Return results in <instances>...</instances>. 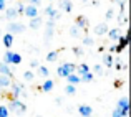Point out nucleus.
<instances>
[{
    "label": "nucleus",
    "instance_id": "obj_23",
    "mask_svg": "<svg viewBox=\"0 0 131 117\" xmlns=\"http://www.w3.org/2000/svg\"><path fill=\"white\" fill-rule=\"evenodd\" d=\"M80 78H81V82H91L95 76H93V73H91V71H88V73H85L83 76H80Z\"/></svg>",
    "mask_w": 131,
    "mask_h": 117
},
{
    "label": "nucleus",
    "instance_id": "obj_13",
    "mask_svg": "<svg viewBox=\"0 0 131 117\" xmlns=\"http://www.w3.org/2000/svg\"><path fill=\"white\" fill-rule=\"evenodd\" d=\"M28 26L32 30H38L40 26H42V17H35V18H30V23H28Z\"/></svg>",
    "mask_w": 131,
    "mask_h": 117
},
{
    "label": "nucleus",
    "instance_id": "obj_18",
    "mask_svg": "<svg viewBox=\"0 0 131 117\" xmlns=\"http://www.w3.org/2000/svg\"><path fill=\"white\" fill-rule=\"evenodd\" d=\"M3 45H5V48H12V45H13V35L5 33V35H3Z\"/></svg>",
    "mask_w": 131,
    "mask_h": 117
},
{
    "label": "nucleus",
    "instance_id": "obj_27",
    "mask_svg": "<svg viewBox=\"0 0 131 117\" xmlns=\"http://www.w3.org/2000/svg\"><path fill=\"white\" fill-rule=\"evenodd\" d=\"M70 35L75 36V38H78V36H80V28H78L77 25H73V26H71V30H70Z\"/></svg>",
    "mask_w": 131,
    "mask_h": 117
},
{
    "label": "nucleus",
    "instance_id": "obj_9",
    "mask_svg": "<svg viewBox=\"0 0 131 117\" xmlns=\"http://www.w3.org/2000/svg\"><path fill=\"white\" fill-rule=\"evenodd\" d=\"M123 33H121V30H119V26L118 28H111V30H108V38L111 40V41H116V40H119V36H121Z\"/></svg>",
    "mask_w": 131,
    "mask_h": 117
},
{
    "label": "nucleus",
    "instance_id": "obj_8",
    "mask_svg": "<svg viewBox=\"0 0 131 117\" xmlns=\"http://www.w3.org/2000/svg\"><path fill=\"white\" fill-rule=\"evenodd\" d=\"M53 87H55L53 79H48V78H47V79L42 82V87H40V89H42L43 92H50V91H53Z\"/></svg>",
    "mask_w": 131,
    "mask_h": 117
},
{
    "label": "nucleus",
    "instance_id": "obj_5",
    "mask_svg": "<svg viewBox=\"0 0 131 117\" xmlns=\"http://www.w3.org/2000/svg\"><path fill=\"white\" fill-rule=\"evenodd\" d=\"M23 15L27 17V18H35V17H38L40 15V12H38V8L37 7H33V5H27L25 7V10H23Z\"/></svg>",
    "mask_w": 131,
    "mask_h": 117
},
{
    "label": "nucleus",
    "instance_id": "obj_37",
    "mask_svg": "<svg viewBox=\"0 0 131 117\" xmlns=\"http://www.w3.org/2000/svg\"><path fill=\"white\" fill-rule=\"evenodd\" d=\"M40 3H42V0H30V5L37 7V8H38V7H40Z\"/></svg>",
    "mask_w": 131,
    "mask_h": 117
},
{
    "label": "nucleus",
    "instance_id": "obj_15",
    "mask_svg": "<svg viewBox=\"0 0 131 117\" xmlns=\"http://www.w3.org/2000/svg\"><path fill=\"white\" fill-rule=\"evenodd\" d=\"M0 76H7V78L12 76V69L8 68V64L0 63Z\"/></svg>",
    "mask_w": 131,
    "mask_h": 117
},
{
    "label": "nucleus",
    "instance_id": "obj_6",
    "mask_svg": "<svg viewBox=\"0 0 131 117\" xmlns=\"http://www.w3.org/2000/svg\"><path fill=\"white\" fill-rule=\"evenodd\" d=\"M78 112H80L81 117H91L93 115V107L88 104H80L78 106Z\"/></svg>",
    "mask_w": 131,
    "mask_h": 117
},
{
    "label": "nucleus",
    "instance_id": "obj_33",
    "mask_svg": "<svg viewBox=\"0 0 131 117\" xmlns=\"http://www.w3.org/2000/svg\"><path fill=\"white\" fill-rule=\"evenodd\" d=\"M15 8H17V15H23V10H25V5H23L22 2H20L18 5L15 7Z\"/></svg>",
    "mask_w": 131,
    "mask_h": 117
},
{
    "label": "nucleus",
    "instance_id": "obj_16",
    "mask_svg": "<svg viewBox=\"0 0 131 117\" xmlns=\"http://www.w3.org/2000/svg\"><path fill=\"white\" fill-rule=\"evenodd\" d=\"M88 71H90V66H88L86 63H81L80 66H77V69H75V73H77L78 76H83V74H85V73H88Z\"/></svg>",
    "mask_w": 131,
    "mask_h": 117
},
{
    "label": "nucleus",
    "instance_id": "obj_38",
    "mask_svg": "<svg viewBox=\"0 0 131 117\" xmlns=\"http://www.w3.org/2000/svg\"><path fill=\"white\" fill-rule=\"evenodd\" d=\"M113 17H115V13H113V10H111V8H110V10H108V12H106V20H111V18H113Z\"/></svg>",
    "mask_w": 131,
    "mask_h": 117
},
{
    "label": "nucleus",
    "instance_id": "obj_10",
    "mask_svg": "<svg viewBox=\"0 0 131 117\" xmlns=\"http://www.w3.org/2000/svg\"><path fill=\"white\" fill-rule=\"evenodd\" d=\"M95 35L96 36H103V35H106L108 33V26H106V23H100V25H96L95 26Z\"/></svg>",
    "mask_w": 131,
    "mask_h": 117
},
{
    "label": "nucleus",
    "instance_id": "obj_26",
    "mask_svg": "<svg viewBox=\"0 0 131 117\" xmlns=\"http://www.w3.org/2000/svg\"><path fill=\"white\" fill-rule=\"evenodd\" d=\"M65 92H67L68 96H73L75 92H77V87H75L73 84H67V87H65Z\"/></svg>",
    "mask_w": 131,
    "mask_h": 117
},
{
    "label": "nucleus",
    "instance_id": "obj_21",
    "mask_svg": "<svg viewBox=\"0 0 131 117\" xmlns=\"http://www.w3.org/2000/svg\"><path fill=\"white\" fill-rule=\"evenodd\" d=\"M10 84H12V79H10V78L0 76V89H2V87H8Z\"/></svg>",
    "mask_w": 131,
    "mask_h": 117
},
{
    "label": "nucleus",
    "instance_id": "obj_40",
    "mask_svg": "<svg viewBox=\"0 0 131 117\" xmlns=\"http://www.w3.org/2000/svg\"><path fill=\"white\" fill-rule=\"evenodd\" d=\"M30 66H32V68H38V66H40V63H38L37 60H33L32 63H30Z\"/></svg>",
    "mask_w": 131,
    "mask_h": 117
},
{
    "label": "nucleus",
    "instance_id": "obj_7",
    "mask_svg": "<svg viewBox=\"0 0 131 117\" xmlns=\"http://www.w3.org/2000/svg\"><path fill=\"white\" fill-rule=\"evenodd\" d=\"M116 109H121L123 112H126L128 114L129 112V102H128V97H121L118 101V104H116Z\"/></svg>",
    "mask_w": 131,
    "mask_h": 117
},
{
    "label": "nucleus",
    "instance_id": "obj_24",
    "mask_svg": "<svg viewBox=\"0 0 131 117\" xmlns=\"http://www.w3.org/2000/svg\"><path fill=\"white\" fill-rule=\"evenodd\" d=\"M57 58H58V51H50V53L47 54V61H50V63L57 61Z\"/></svg>",
    "mask_w": 131,
    "mask_h": 117
},
{
    "label": "nucleus",
    "instance_id": "obj_30",
    "mask_svg": "<svg viewBox=\"0 0 131 117\" xmlns=\"http://www.w3.org/2000/svg\"><path fill=\"white\" fill-rule=\"evenodd\" d=\"M10 56H12V51H5V54H3V64H10Z\"/></svg>",
    "mask_w": 131,
    "mask_h": 117
},
{
    "label": "nucleus",
    "instance_id": "obj_31",
    "mask_svg": "<svg viewBox=\"0 0 131 117\" xmlns=\"http://www.w3.org/2000/svg\"><path fill=\"white\" fill-rule=\"evenodd\" d=\"M38 73L42 74L43 78H48V74H50L48 73V68H45V66H38Z\"/></svg>",
    "mask_w": 131,
    "mask_h": 117
},
{
    "label": "nucleus",
    "instance_id": "obj_28",
    "mask_svg": "<svg viewBox=\"0 0 131 117\" xmlns=\"http://www.w3.org/2000/svg\"><path fill=\"white\" fill-rule=\"evenodd\" d=\"M126 115H128V114H126V112H123L121 109H115L111 117H126Z\"/></svg>",
    "mask_w": 131,
    "mask_h": 117
},
{
    "label": "nucleus",
    "instance_id": "obj_41",
    "mask_svg": "<svg viewBox=\"0 0 131 117\" xmlns=\"http://www.w3.org/2000/svg\"><path fill=\"white\" fill-rule=\"evenodd\" d=\"M116 2H118V3H119V2H128V0H116Z\"/></svg>",
    "mask_w": 131,
    "mask_h": 117
},
{
    "label": "nucleus",
    "instance_id": "obj_19",
    "mask_svg": "<svg viewBox=\"0 0 131 117\" xmlns=\"http://www.w3.org/2000/svg\"><path fill=\"white\" fill-rule=\"evenodd\" d=\"M7 10V13H5V17L8 20H13V18H17V8L15 7H10V8H5Z\"/></svg>",
    "mask_w": 131,
    "mask_h": 117
},
{
    "label": "nucleus",
    "instance_id": "obj_11",
    "mask_svg": "<svg viewBox=\"0 0 131 117\" xmlns=\"http://www.w3.org/2000/svg\"><path fill=\"white\" fill-rule=\"evenodd\" d=\"M10 87H12V99H18V96L22 94V84L13 82V84H10Z\"/></svg>",
    "mask_w": 131,
    "mask_h": 117
},
{
    "label": "nucleus",
    "instance_id": "obj_17",
    "mask_svg": "<svg viewBox=\"0 0 131 117\" xmlns=\"http://www.w3.org/2000/svg\"><path fill=\"white\" fill-rule=\"evenodd\" d=\"M45 13L50 17V20H55V18H58V17H60V15H58V12L53 8V7H47V8H45Z\"/></svg>",
    "mask_w": 131,
    "mask_h": 117
},
{
    "label": "nucleus",
    "instance_id": "obj_35",
    "mask_svg": "<svg viewBox=\"0 0 131 117\" xmlns=\"http://www.w3.org/2000/svg\"><path fill=\"white\" fill-rule=\"evenodd\" d=\"M73 54H75V56H81V54H83V50L78 48V46H75L73 48Z\"/></svg>",
    "mask_w": 131,
    "mask_h": 117
},
{
    "label": "nucleus",
    "instance_id": "obj_25",
    "mask_svg": "<svg viewBox=\"0 0 131 117\" xmlns=\"http://www.w3.org/2000/svg\"><path fill=\"white\" fill-rule=\"evenodd\" d=\"M61 7L65 8V12H67V13L71 12V2H70V0H61Z\"/></svg>",
    "mask_w": 131,
    "mask_h": 117
},
{
    "label": "nucleus",
    "instance_id": "obj_39",
    "mask_svg": "<svg viewBox=\"0 0 131 117\" xmlns=\"http://www.w3.org/2000/svg\"><path fill=\"white\" fill-rule=\"evenodd\" d=\"M5 8H7V2L5 0H0V12H3Z\"/></svg>",
    "mask_w": 131,
    "mask_h": 117
},
{
    "label": "nucleus",
    "instance_id": "obj_3",
    "mask_svg": "<svg viewBox=\"0 0 131 117\" xmlns=\"http://www.w3.org/2000/svg\"><path fill=\"white\" fill-rule=\"evenodd\" d=\"M7 30H8L10 35H18V33H23L25 25H22V23H18V22H10L8 25H7Z\"/></svg>",
    "mask_w": 131,
    "mask_h": 117
},
{
    "label": "nucleus",
    "instance_id": "obj_29",
    "mask_svg": "<svg viewBox=\"0 0 131 117\" xmlns=\"http://www.w3.org/2000/svg\"><path fill=\"white\" fill-rule=\"evenodd\" d=\"M10 112L7 109V106H0V117H8Z\"/></svg>",
    "mask_w": 131,
    "mask_h": 117
},
{
    "label": "nucleus",
    "instance_id": "obj_22",
    "mask_svg": "<svg viewBox=\"0 0 131 117\" xmlns=\"http://www.w3.org/2000/svg\"><path fill=\"white\" fill-rule=\"evenodd\" d=\"M22 63V56H20L18 53H12V56H10V64H20Z\"/></svg>",
    "mask_w": 131,
    "mask_h": 117
},
{
    "label": "nucleus",
    "instance_id": "obj_2",
    "mask_svg": "<svg viewBox=\"0 0 131 117\" xmlns=\"http://www.w3.org/2000/svg\"><path fill=\"white\" fill-rule=\"evenodd\" d=\"M7 109H8V112H13V114H23L27 111V106L18 99H12V102H10V106Z\"/></svg>",
    "mask_w": 131,
    "mask_h": 117
},
{
    "label": "nucleus",
    "instance_id": "obj_14",
    "mask_svg": "<svg viewBox=\"0 0 131 117\" xmlns=\"http://www.w3.org/2000/svg\"><path fill=\"white\" fill-rule=\"evenodd\" d=\"M77 26L78 28H81V30H86L88 28V20H86V17H83V15H80V17H77Z\"/></svg>",
    "mask_w": 131,
    "mask_h": 117
},
{
    "label": "nucleus",
    "instance_id": "obj_36",
    "mask_svg": "<svg viewBox=\"0 0 131 117\" xmlns=\"http://www.w3.org/2000/svg\"><path fill=\"white\" fill-rule=\"evenodd\" d=\"M93 43H95V40H93V38H88V36H86V38H83V45H86V46H91Z\"/></svg>",
    "mask_w": 131,
    "mask_h": 117
},
{
    "label": "nucleus",
    "instance_id": "obj_4",
    "mask_svg": "<svg viewBox=\"0 0 131 117\" xmlns=\"http://www.w3.org/2000/svg\"><path fill=\"white\" fill-rule=\"evenodd\" d=\"M128 45H129V36L128 35H121L119 36V43L115 46V53H121Z\"/></svg>",
    "mask_w": 131,
    "mask_h": 117
},
{
    "label": "nucleus",
    "instance_id": "obj_34",
    "mask_svg": "<svg viewBox=\"0 0 131 117\" xmlns=\"http://www.w3.org/2000/svg\"><path fill=\"white\" fill-rule=\"evenodd\" d=\"M93 73L101 74L103 73V66H101V64H95V66H93Z\"/></svg>",
    "mask_w": 131,
    "mask_h": 117
},
{
    "label": "nucleus",
    "instance_id": "obj_1",
    "mask_svg": "<svg viewBox=\"0 0 131 117\" xmlns=\"http://www.w3.org/2000/svg\"><path fill=\"white\" fill-rule=\"evenodd\" d=\"M75 69H77V64H73V63H63V64L58 66L57 73H58V76H60V78H67L68 74L75 73Z\"/></svg>",
    "mask_w": 131,
    "mask_h": 117
},
{
    "label": "nucleus",
    "instance_id": "obj_20",
    "mask_svg": "<svg viewBox=\"0 0 131 117\" xmlns=\"http://www.w3.org/2000/svg\"><path fill=\"white\" fill-rule=\"evenodd\" d=\"M103 64H105L106 68H111L113 66V56L111 54H103Z\"/></svg>",
    "mask_w": 131,
    "mask_h": 117
},
{
    "label": "nucleus",
    "instance_id": "obj_12",
    "mask_svg": "<svg viewBox=\"0 0 131 117\" xmlns=\"http://www.w3.org/2000/svg\"><path fill=\"white\" fill-rule=\"evenodd\" d=\"M67 82H68V84L77 86V84H80V82H81V78L78 76L77 73H71V74H68V76H67Z\"/></svg>",
    "mask_w": 131,
    "mask_h": 117
},
{
    "label": "nucleus",
    "instance_id": "obj_32",
    "mask_svg": "<svg viewBox=\"0 0 131 117\" xmlns=\"http://www.w3.org/2000/svg\"><path fill=\"white\" fill-rule=\"evenodd\" d=\"M23 79H25V81H33V73L32 71H25V73H23Z\"/></svg>",
    "mask_w": 131,
    "mask_h": 117
}]
</instances>
